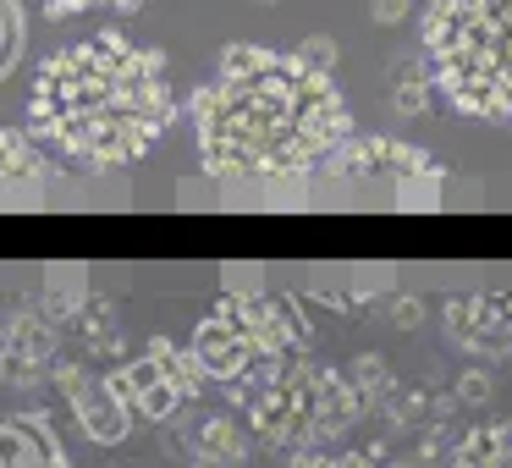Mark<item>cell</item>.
<instances>
[{
	"mask_svg": "<svg viewBox=\"0 0 512 468\" xmlns=\"http://www.w3.org/2000/svg\"><path fill=\"white\" fill-rule=\"evenodd\" d=\"M193 133L215 182H287L342 155L353 122L320 61L232 45L193 94Z\"/></svg>",
	"mask_w": 512,
	"mask_h": 468,
	"instance_id": "1",
	"label": "cell"
},
{
	"mask_svg": "<svg viewBox=\"0 0 512 468\" xmlns=\"http://www.w3.org/2000/svg\"><path fill=\"white\" fill-rule=\"evenodd\" d=\"M171 116L177 105L166 83V56L133 45L116 28L56 50L28 89L34 138L78 160L83 171H111L149 155L166 138Z\"/></svg>",
	"mask_w": 512,
	"mask_h": 468,
	"instance_id": "2",
	"label": "cell"
},
{
	"mask_svg": "<svg viewBox=\"0 0 512 468\" xmlns=\"http://www.w3.org/2000/svg\"><path fill=\"white\" fill-rule=\"evenodd\" d=\"M424 61L452 111L512 122V0H430Z\"/></svg>",
	"mask_w": 512,
	"mask_h": 468,
	"instance_id": "3",
	"label": "cell"
},
{
	"mask_svg": "<svg viewBox=\"0 0 512 468\" xmlns=\"http://www.w3.org/2000/svg\"><path fill=\"white\" fill-rule=\"evenodd\" d=\"M0 468H61V446L39 419H0Z\"/></svg>",
	"mask_w": 512,
	"mask_h": 468,
	"instance_id": "4",
	"label": "cell"
},
{
	"mask_svg": "<svg viewBox=\"0 0 512 468\" xmlns=\"http://www.w3.org/2000/svg\"><path fill=\"white\" fill-rule=\"evenodd\" d=\"M50 182V166L28 133H0V188L6 193H39Z\"/></svg>",
	"mask_w": 512,
	"mask_h": 468,
	"instance_id": "5",
	"label": "cell"
},
{
	"mask_svg": "<svg viewBox=\"0 0 512 468\" xmlns=\"http://www.w3.org/2000/svg\"><path fill=\"white\" fill-rule=\"evenodd\" d=\"M45 358H50V331L34 336V320H12V325H6V342H0V380L23 386V380L39 375Z\"/></svg>",
	"mask_w": 512,
	"mask_h": 468,
	"instance_id": "6",
	"label": "cell"
},
{
	"mask_svg": "<svg viewBox=\"0 0 512 468\" xmlns=\"http://www.w3.org/2000/svg\"><path fill=\"white\" fill-rule=\"evenodd\" d=\"M28 6H39L45 17H78V12H127L138 0H28Z\"/></svg>",
	"mask_w": 512,
	"mask_h": 468,
	"instance_id": "7",
	"label": "cell"
},
{
	"mask_svg": "<svg viewBox=\"0 0 512 468\" xmlns=\"http://www.w3.org/2000/svg\"><path fill=\"white\" fill-rule=\"evenodd\" d=\"M17 50H23V23H17L12 0H0V78H6V72H12Z\"/></svg>",
	"mask_w": 512,
	"mask_h": 468,
	"instance_id": "8",
	"label": "cell"
},
{
	"mask_svg": "<svg viewBox=\"0 0 512 468\" xmlns=\"http://www.w3.org/2000/svg\"><path fill=\"white\" fill-rule=\"evenodd\" d=\"M0 342H6V325H0Z\"/></svg>",
	"mask_w": 512,
	"mask_h": 468,
	"instance_id": "9",
	"label": "cell"
}]
</instances>
